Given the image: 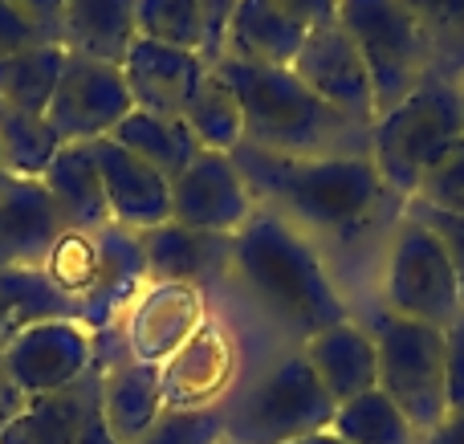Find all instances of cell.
Masks as SVG:
<instances>
[{"mask_svg":"<svg viewBox=\"0 0 464 444\" xmlns=\"http://www.w3.org/2000/svg\"><path fill=\"white\" fill-rule=\"evenodd\" d=\"M184 122L196 135L200 151L232 155L237 147H245V106H240L237 90L225 82V73L212 70V65L196 86L192 102H188Z\"/></svg>","mask_w":464,"mask_h":444,"instance_id":"cell-26","label":"cell"},{"mask_svg":"<svg viewBox=\"0 0 464 444\" xmlns=\"http://www.w3.org/2000/svg\"><path fill=\"white\" fill-rule=\"evenodd\" d=\"M289 73H297V82H305L322 102L334 106L351 122L375 127L379 114H375V86H371L367 62H362L359 45L346 37V29L338 21L310 29Z\"/></svg>","mask_w":464,"mask_h":444,"instance_id":"cell-11","label":"cell"},{"mask_svg":"<svg viewBox=\"0 0 464 444\" xmlns=\"http://www.w3.org/2000/svg\"><path fill=\"white\" fill-rule=\"evenodd\" d=\"M90 155L98 163L102 176V192H106V208L111 220L130 233H147L171 220V184L160 176L155 168H147L143 159L119 147L114 139H94Z\"/></svg>","mask_w":464,"mask_h":444,"instance_id":"cell-14","label":"cell"},{"mask_svg":"<svg viewBox=\"0 0 464 444\" xmlns=\"http://www.w3.org/2000/svg\"><path fill=\"white\" fill-rule=\"evenodd\" d=\"M135 37L200 53L204 33L196 0H135Z\"/></svg>","mask_w":464,"mask_h":444,"instance_id":"cell-30","label":"cell"},{"mask_svg":"<svg viewBox=\"0 0 464 444\" xmlns=\"http://www.w3.org/2000/svg\"><path fill=\"white\" fill-rule=\"evenodd\" d=\"M5 8L16 16L21 24H29L41 41L62 45V13L65 0H5Z\"/></svg>","mask_w":464,"mask_h":444,"instance_id":"cell-36","label":"cell"},{"mask_svg":"<svg viewBox=\"0 0 464 444\" xmlns=\"http://www.w3.org/2000/svg\"><path fill=\"white\" fill-rule=\"evenodd\" d=\"M302 355H305V363H310V372L318 375L322 391H326L334 404H346V400L379 388L375 339H371L367 326L351 323V318L310 334Z\"/></svg>","mask_w":464,"mask_h":444,"instance_id":"cell-20","label":"cell"},{"mask_svg":"<svg viewBox=\"0 0 464 444\" xmlns=\"http://www.w3.org/2000/svg\"><path fill=\"white\" fill-rule=\"evenodd\" d=\"M29 45H53V41H41L37 33H33L29 24L16 21V16L5 8V0H0V57L16 53V49H29Z\"/></svg>","mask_w":464,"mask_h":444,"instance_id":"cell-38","label":"cell"},{"mask_svg":"<svg viewBox=\"0 0 464 444\" xmlns=\"http://www.w3.org/2000/svg\"><path fill=\"white\" fill-rule=\"evenodd\" d=\"M338 404L322 391L305 355H289L232 404L225 437L232 444H294L334 424Z\"/></svg>","mask_w":464,"mask_h":444,"instance_id":"cell-7","label":"cell"},{"mask_svg":"<svg viewBox=\"0 0 464 444\" xmlns=\"http://www.w3.org/2000/svg\"><path fill=\"white\" fill-rule=\"evenodd\" d=\"M338 24L367 62L379 119L395 111L432 70H440L432 41L403 0H338Z\"/></svg>","mask_w":464,"mask_h":444,"instance_id":"cell-5","label":"cell"},{"mask_svg":"<svg viewBox=\"0 0 464 444\" xmlns=\"http://www.w3.org/2000/svg\"><path fill=\"white\" fill-rule=\"evenodd\" d=\"M411 200L432 204V208H444V212H464V139H457V143L420 176Z\"/></svg>","mask_w":464,"mask_h":444,"instance_id":"cell-33","label":"cell"},{"mask_svg":"<svg viewBox=\"0 0 464 444\" xmlns=\"http://www.w3.org/2000/svg\"><path fill=\"white\" fill-rule=\"evenodd\" d=\"M49 318H82L78 302L65 298L45 269H8L0 265V347L13 334H21L33 323H49Z\"/></svg>","mask_w":464,"mask_h":444,"instance_id":"cell-25","label":"cell"},{"mask_svg":"<svg viewBox=\"0 0 464 444\" xmlns=\"http://www.w3.org/2000/svg\"><path fill=\"white\" fill-rule=\"evenodd\" d=\"M281 5H285L289 13L302 16V21L310 24V29L338 21V0H281Z\"/></svg>","mask_w":464,"mask_h":444,"instance_id":"cell-39","label":"cell"},{"mask_svg":"<svg viewBox=\"0 0 464 444\" xmlns=\"http://www.w3.org/2000/svg\"><path fill=\"white\" fill-rule=\"evenodd\" d=\"M94 253H98V265H94V285L82 298V323L94 326V331H106L114 323V314L127 302H135L139 285L151 274H147L143 236L114 225V220L94 233Z\"/></svg>","mask_w":464,"mask_h":444,"instance_id":"cell-19","label":"cell"},{"mask_svg":"<svg viewBox=\"0 0 464 444\" xmlns=\"http://www.w3.org/2000/svg\"><path fill=\"white\" fill-rule=\"evenodd\" d=\"M457 139H464V94L452 73L432 70L395 111L371 127V159L387 192L408 204L420 176Z\"/></svg>","mask_w":464,"mask_h":444,"instance_id":"cell-4","label":"cell"},{"mask_svg":"<svg viewBox=\"0 0 464 444\" xmlns=\"http://www.w3.org/2000/svg\"><path fill=\"white\" fill-rule=\"evenodd\" d=\"M444 383H449V412H464V310L444 331Z\"/></svg>","mask_w":464,"mask_h":444,"instance_id":"cell-37","label":"cell"},{"mask_svg":"<svg viewBox=\"0 0 464 444\" xmlns=\"http://www.w3.org/2000/svg\"><path fill=\"white\" fill-rule=\"evenodd\" d=\"M310 24L297 13H289L281 0H240L237 16L228 24L225 57L265 70H289L302 53Z\"/></svg>","mask_w":464,"mask_h":444,"instance_id":"cell-21","label":"cell"},{"mask_svg":"<svg viewBox=\"0 0 464 444\" xmlns=\"http://www.w3.org/2000/svg\"><path fill=\"white\" fill-rule=\"evenodd\" d=\"M114 143L127 147L135 159H143L147 168H155L163 179H176L188 171V163L200 155V143L188 130L184 119H160V114L147 111H130L127 119L114 127Z\"/></svg>","mask_w":464,"mask_h":444,"instance_id":"cell-24","label":"cell"},{"mask_svg":"<svg viewBox=\"0 0 464 444\" xmlns=\"http://www.w3.org/2000/svg\"><path fill=\"white\" fill-rule=\"evenodd\" d=\"M253 204L240 168L220 151H200L184 176L171 179V220L196 233L237 236L253 220Z\"/></svg>","mask_w":464,"mask_h":444,"instance_id":"cell-12","label":"cell"},{"mask_svg":"<svg viewBox=\"0 0 464 444\" xmlns=\"http://www.w3.org/2000/svg\"><path fill=\"white\" fill-rule=\"evenodd\" d=\"M98 416L111 444H139L163 416V367L151 359H114L102 367Z\"/></svg>","mask_w":464,"mask_h":444,"instance_id":"cell-17","label":"cell"},{"mask_svg":"<svg viewBox=\"0 0 464 444\" xmlns=\"http://www.w3.org/2000/svg\"><path fill=\"white\" fill-rule=\"evenodd\" d=\"M371 339L379 351V391L408 416L416 437L432 432L449 416V383H444V331L408 323L395 314L371 318Z\"/></svg>","mask_w":464,"mask_h":444,"instance_id":"cell-6","label":"cell"},{"mask_svg":"<svg viewBox=\"0 0 464 444\" xmlns=\"http://www.w3.org/2000/svg\"><path fill=\"white\" fill-rule=\"evenodd\" d=\"M330 432L343 437L346 444H416L420 440L416 429L408 424V416H403L379 388L338 404Z\"/></svg>","mask_w":464,"mask_h":444,"instance_id":"cell-29","label":"cell"},{"mask_svg":"<svg viewBox=\"0 0 464 444\" xmlns=\"http://www.w3.org/2000/svg\"><path fill=\"white\" fill-rule=\"evenodd\" d=\"M294 444H346L343 437H334V432H314V437H302V440H294Z\"/></svg>","mask_w":464,"mask_h":444,"instance_id":"cell-42","label":"cell"},{"mask_svg":"<svg viewBox=\"0 0 464 444\" xmlns=\"http://www.w3.org/2000/svg\"><path fill=\"white\" fill-rule=\"evenodd\" d=\"M135 111L130 102L122 65L98 62V57H82L65 49V65L57 90L49 98V127L57 130L62 143H94V139H111L127 114Z\"/></svg>","mask_w":464,"mask_h":444,"instance_id":"cell-10","label":"cell"},{"mask_svg":"<svg viewBox=\"0 0 464 444\" xmlns=\"http://www.w3.org/2000/svg\"><path fill=\"white\" fill-rule=\"evenodd\" d=\"M403 5L432 41L436 65L457 78L464 70V0H403Z\"/></svg>","mask_w":464,"mask_h":444,"instance_id":"cell-31","label":"cell"},{"mask_svg":"<svg viewBox=\"0 0 464 444\" xmlns=\"http://www.w3.org/2000/svg\"><path fill=\"white\" fill-rule=\"evenodd\" d=\"M383 302H387V314L436 326V331H449L464 310L460 282L449 253L411 217H403L400 228H395V245H392V257H387Z\"/></svg>","mask_w":464,"mask_h":444,"instance_id":"cell-8","label":"cell"},{"mask_svg":"<svg viewBox=\"0 0 464 444\" xmlns=\"http://www.w3.org/2000/svg\"><path fill=\"white\" fill-rule=\"evenodd\" d=\"M240 0H196V13H200V33H204V45L200 57L208 65H217L225 57V41H228V24L237 16Z\"/></svg>","mask_w":464,"mask_h":444,"instance_id":"cell-35","label":"cell"},{"mask_svg":"<svg viewBox=\"0 0 464 444\" xmlns=\"http://www.w3.org/2000/svg\"><path fill=\"white\" fill-rule=\"evenodd\" d=\"M21 404H24V396H16V388L5 380V367H0V429H5L8 416H13Z\"/></svg>","mask_w":464,"mask_h":444,"instance_id":"cell-41","label":"cell"},{"mask_svg":"<svg viewBox=\"0 0 464 444\" xmlns=\"http://www.w3.org/2000/svg\"><path fill=\"white\" fill-rule=\"evenodd\" d=\"M232 265L281 318L302 326L305 334L346 323V306L330 285L322 261L281 217L248 220L237 233Z\"/></svg>","mask_w":464,"mask_h":444,"instance_id":"cell-3","label":"cell"},{"mask_svg":"<svg viewBox=\"0 0 464 444\" xmlns=\"http://www.w3.org/2000/svg\"><path fill=\"white\" fill-rule=\"evenodd\" d=\"M135 41V0H65L62 45L70 53L122 65Z\"/></svg>","mask_w":464,"mask_h":444,"instance_id":"cell-23","label":"cell"},{"mask_svg":"<svg viewBox=\"0 0 464 444\" xmlns=\"http://www.w3.org/2000/svg\"><path fill=\"white\" fill-rule=\"evenodd\" d=\"M143 236V253H147V274L155 282L168 285H208L217 277H225L232 269V249L237 236H220V233H196L184 228L176 220L160 228H147Z\"/></svg>","mask_w":464,"mask_h":444,"instance_id":"cell-18","label":"cell"},{"mask_svg":"<svg viewBox=\"0 0 464 444\" xmlns=\"http://www.w3.org/2000/svg\"><path fill=\"white\" fill-rule=\"evenodd\" d=\"M65 65V45H29L0 57V102L45 114Z\"/></svg>","mask_w":464,"mask_h":444,"instance_id":"cell-28","label":"cell"},{"mask_svg":"<svg viewBox=\"0 0 464 444\" xmlns=\"http://www.w3.org/2000/svg\"><path fill=\"white\" fill-rule=\"evenodd\" d=\"M41 184H45L49 200L57 204L70 233H98L111 225L102 176H98V163L90 155V143H65L57 159L45 168Z\"/></svg>","mask_w":464,"mask_h":444,"instance_id":"cell-22","label":"cell"},{"mask_svg":"<svg viewBox=\"0 0 464 444\" xmlns=\"http://www.w3.org/2000/svg\"><path fill=\"white\" fill-rule=\"evenodd\" d=\"M416 444H464V412H449L432 432H424Z\"/></svg>","mask_w":464,"mask_h":444,"instance_id":"cell-40","label":"cell"},{"mask_svg":"<svg viewBox=\"0 0 464 444\" xmlns=\"http://www.w3.org/2000/svg\"><path fill=\"white\" fill-rule=\"evenodd\" d=\"M5 179H8V176H5V171H0V184H5Z\"/></svg>","mask_w":464,"mask_h":444,"instance_id":"cell-43","label":"cell"},{"mask_svg":"<svg viewBox=\"0 0 464 444\" xmlns=\"http://www.w3.org/2000/svg\"><path fill=\"white\" fill-rule=\"evenodd\" d=\"M98 388H102V367H90L73 388L24 400L0 429V444H94L102 432Z\"/></svg>","mask_w":464,"mask_h":444,"instance_id":"cell-13","label":"cell"},{"mask_svg":"<svg viewBox=\"0 0 464 444\" xmlns=\"http://www.w3.org/2000/svg\"><path fill=\"white\" fill-rule=\"evenodd\" d=\"M62 139L49 127L45 114H29L0 102V171L13 179H41L57 159Z\"/></svg>","mask_w":464,"mask_h":444,"instance_id":"cell-27","label":"cell"},{"mask_svg":"<svg viewBox=\"0 0 464 444\" xmlns=\"http://www.w3.org/2000/svg\"><path fill=\"white\" fill-rule=\"evenodd\" d=\"M204 73H208V62L196 49L155 45V41H135L122 62L135 111L160 114V119H184Z\"/></svg>","mask_w":464,"mask_h":444,"instance_id":"cell-15","label":"cell"},{"mask_svg":"<svg viewBox=\"0 0 464 444\" xmlns=\"http://www.w3.org/2000/svg\"><path fill=\"white\" fill-rule=\"evenodd\" d=\"M98 331L82 318H49L33 323L21 334L0 347V367L5 380L16 388V396L37 400L65 391L94 367Z\"/></svg>","mask_w":464,"mask_h":444,"instance_id":"cell-9","label":"cell"},{"mask_svg":"<svg viewBox=\"0 0 464 444\" xmlns=\"http://www.w3.org/2000/svg\"><path fill=\"white\" fill-rule=\"evenodd\" d=\"M232 163L240 168L253 200L277 204L285 217L334 236L362 233L379 217L383 196H392L371 155L294 159V155H269L245 143L232 151Z\"/></svg>","mask_w":464,"mask_h":444,"instance_id":"cell-1","label":"cell"},{"mask_svg":"<svg viewBox=\"0 0 464 444\" xmlns=\"http://www.w3.org/2000/svg\"><path fill=\"white\" fill-rule=\"evenodd\" d=\"M212 70L225 73L245 106V143L269 155L294 159H346L371 155V127H359L334 106H326L297 73L265 70L220 57Z\"/></svg>","mask_w":464,"mask_h":444,"instance_id":"cell-2","label":"cell"},{"mask_svg":"<svg viewBox=\"0 0 464 444\" xmlns=\"http://www.w3.org/2000/svg\"><path fill=\"white\" fill-rule=\"evenodd\" d=\"M65 233L70 228L41 179L8 176L0 184V265L41 269Z\"/></svg>","mask_w":464,"mask_h":444,"instance_id":"cell-16","label":"cell"},{"mask_svg":"<svg viewBox=\"0 0 464 444\" xmlns=\"http://www.w3.org/2000/svg\"><path fill=\"white\" fill-rule=\"evenodd\" d=\"M225 412L220 408H163L139 444H220Z\"/></svg>","mask_w":464,"mask_h":444,"instance_id":"cell-32","label":"cell"},{"mask_svg":"<svg viewBox=\"0 0 464 444\" xmlns=\"http://www.w3.org/2000/svg\"><path fill=\"white\" fill-rule=\"evenodd\" d=\"M403 217H411L416 225H424L428 233L440 241V249L449 253L452 269H457L460 298H464V212H444V208H432V204L408 200L403 204Z\"/></svg>","mask_w":464,"mask_h":444,"instance_id":"cell-34","label":"cell"}]
</instances>
